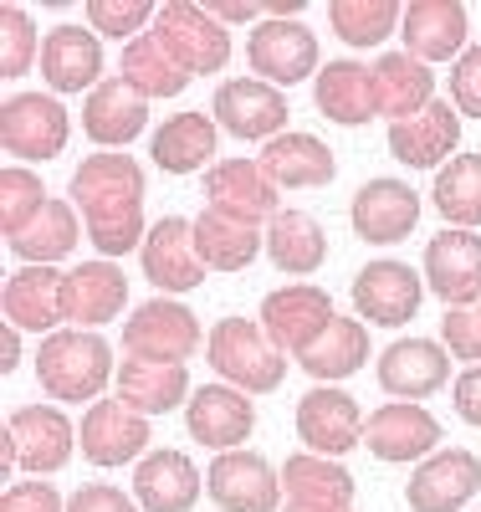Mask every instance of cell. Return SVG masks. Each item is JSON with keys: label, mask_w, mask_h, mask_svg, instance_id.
<instances>
[{"label": "cell", "mask_w": 481, "mask_h": 512, "mask_svg": "<svg viewBox=\"0 0 481 512\" xmlns=\"http://www.w3.org/2000/svg\"><path fill=\"white\" fill-rule=\"evenodd\" d=\"M267 256L287 277H313L328 262V231L308 210H282V216L267 221Z\"/></svg>", "instance_id": "37"}, {"label": "cell", "mask_w": 481, "mask_h": 512, "mask_svg": "<svg viewBox=\"0 0 481 512\" xmlns=\"http://www.w3.org/2000/svg\"><path fill=\"white\" fill-rule=\"evenodd\" d=\"M62 292H67V272H57V267H21V272L6 277L0 308H6V323L16 333H57V323L67 318Z\"/></svg>", "instance_id": "28"}, {"label": "cell", "mask_w": 481, "mask_h": 512, "mask_svg": "<svg viewBox=\"0 0 481 512\" xmlns=\"http://www.w3.org/2000/svg\"><path fill=\"white\" fill-rule=\"evenodd\" d=\"M41 77L52 93H93L103 82V36L93 26H52L41 41Z\"/></svg>", "instance_id": "21"}, {"label": "cell", "mask_w": 481, "mask_h": 512, "mask_svg": "<svg viewBox=\"0 0 481 512\" xmlns=\"http://www.w3.org/2000/svg\"><path fill=\"white\" fill-rule=\"evenodd\" d=\"M154 41L190 77H210V72L231 67V31L215 21L205 6H190V0H169V6H159Z\"/></svg>", "instance_id": "4"}, {"label": "cell", "mask_w": 481, "mask_h": 512, "mask_svg": "<svg viewBox=\"0 0 481 512\" xmlns=\"http://www.w3.org/2000/svg\"><path fill=\"white\" fill-rule=\"evenodd\" d=\"M139 267H144V277H149L164 297L195 292V287L205 282V272H210V267L200 262V251H195V221H185V216L154 221L149 236H144V246H139Z\"/></svg>", "instance_id": "17"}, {"label": "cell", "mask_w": 481, "mask_h": 512, "mask_svg": "<svg viewBox=\"0 0 481 512\" xmlns=\"http://www.w3.org/2000/svg\"><path fill=\"white\" fill-rule=\"evenodd\" d=\"M451 103L461 118H481V41L461 52V62L451 67Z\"/></svg>", "instance_id": "47"}, {"label": "cell", "mask_w": 481, "mask_h": 512, "mask_svg": "<svg viewBox=\"0 0 481 512\" xmlns=\"http://www.w3.org/2000/svg\"><path fill=\"white\" fill-rule=\"evenodd\" d=\"M195 251L210 272H246L261 251H267V231L261 226H246V221H231L221 210H200L195 216Z\"/></svg>", "instance_id": "36"}, {"label": "cell", "mask_w": 481, "mask_h": 512, "mask_svg": "<svg viewBox=\"0 0 481 512\" xmlns=\"http://www.w3.org/2000/svg\"><path fill=\"white\" fill-rule=\"evenodd\" d=\"M41 26L31 21V11L21 6H0V77H21L31 67H41Z\"/></svg>", "instance_id": "44"}, {"label": "cell", "mask_w": 481, "mask_h": 512, "mask_svg": "<svg viewBox=\"0 0 481 512\" xmlns=\"http://www.w3.org/2000/svg\"><path fill=\"white\" fill-rule=\"evenodd\" d=\"M215 144H221V123L210 113H169L149 134V159L164 175H195L215 164Z\"/></svg>", "instance_id": "29"}, {"label": "cell", "mask_w": 481, "mask_h": 512, "mask_svg": "<svg viewBox=\"0 0 481 512\" xmlns=\"http://www.w3.org/2000/svg\"><path fill=\"white\" fill-rule=\"evenodd\" d=\"M425 287L446 308L476 303L481 297V236L446 226L441 236L425 241Z\"/></svg>", "instance_id": "23"}, {"label": "cell", "mask_w": 481, "mask_h": 512, "mask_svg": "<svg viewBox=\"0 0 481 512\" xmlns=\"http://www.w3.org/2000/svg\"><path fill=\"white\" fill-rule=\"evenodd\" d=\"M405 21V6H395V0H333L328 6V26L333 36L343 41V47H379V41L389 36Z\"/></svg>", "instance_id": "42"}, {"label": "cell", "mask_w": 481, "mask_h": 512, "mask_svg": "<svg viewBox=\"0 0 481 512\" xmlns=\"http://www.w3.org/2000/svg\"><path fill=\"white\" fill-rule=\"evenodd\" d=\"M256 159L272 175L277 190H318V185H333V175H338L333 149L318 134H292V128L277 134Z\"/></svg>", "instance_id": "33"}, {"label": "cell", "mask_w": 481, "mask_h": 512, "mask_svg": "<svg viewBox=\"0 0 481 512\" xmlns=\"http://www.w3.org/2000/svg\"><path fill=\"white\" fill-rule=\"evenodd\" d=\"M144 190L149 175L134 154H87L72 169V205L87 226V241L98 246V256L118 262V256L139 251L149 226H144Z\"/></svg>", "instance_id": "1"}, {"label": "cell", "mask_w": 481, "mask_h": 512, "mask_svg": "<svg viewBox=\"0 0 481 512\" xmlns=\"http://www.w3.org/2000/svg\"><path fill=\"white\" fill-rule=\"evenodd\" d=\"M200 349V318L174 303V297H149L123 318V354L154 359V364H185Z\"/></svg>", "instance_id": "5"}, {"label": "cell", "mask_w": 481, "mask_h": 512, "mask_svg": "<svg viewBox=\"0 0 481 512\" xmlns=\"http://www.w3.org/2000/svg\"><path fill=\"white\" fill-rule=\"evenodd\" d=\"M0 512H67V502L52 482H11L0 492Z\"/></svg>", "instance_id": "48"}, {"label": "cell", "mask_w": 481, "mask_h": 512, "mask_svg": "<svg viewBox=\"0 0 481 512\" xmlns=\"http://www.w3.org/2000/svg\"><path fill=\"white\" fill-rule=\"evenodd\" d=\"M6 431H11V441H16L21 472H31V477L62 472V466L72 461V451H82L77 425L67 420L62 405H21V410L6 420Z\"/></svg>", "instance_id": "18"}, {"label": "cell", "mask_w": 481, "mask_h": 512, "mask_svg": "<svg viewBox=\"0 0 481 512\" xmlns=\"http://www.w3.org/2000/svg\"><path fill=\"white\" fill-rule=\"evenodd\" d=\"M451 400H456V415L481 431V364H471V369L451 384Z\"/></svg>", "instance_id": "50"}, {"label": "cell", "mask_w": 481, "mask_h": 512, "mask_svg": "<svg viewBox=\"0 0 481 512\" xmlns=\"http://www.w3.org/2000/svg\"><path fill=\"white\" fill-rule=\"evenodd\" d=\"M205 492V472L174 446H154L134 466V502L144 512H190Z\"/></svg>", "instance_id": "25"}, {"label": "cell", "mask_w": 481, "mask_h": 512, "mask_svg": "<svg viewBox=\"0 0 481 512\" xmlns=\"http://www.w3.org/2000/svg\"><path fill=\"white\" fill-rule=\"evenodd\" d=\"M441 344L451 349V359H471L481 364V297L461 308H446L441 318Z\"/></svg>", "instance_id": "46"}, {"label": "cell", "mask_w": 481, "mask_h": 512, "mask_svg": "<svg viewBox=\"0 0 481 512\" xmlns=\"http://www.w3.org/2000/svg\"><path fill=\"white\" fill-rule=\"evenodd\" d=\"M77 441H82V456L93 466H139L149 456V415L128 410L118 395L113 400H93L77 425Z\"/></svg>", "instance_id": "13"}, {"label": "cell", "mask_w": 481, "mask_h": 512, "mask_svg": "<svg viewBox=\"0 0 481 512\" xmlns=\"http://www.w3.org/2000/svg\"><path fill=\"white\" fill-rule=\"evenodd\" d=\"M72 139V118L57 93H16L0 108V149L16 154L21 164L57 159Z\"/></svg>", "instance_id": "6"}, {"label": "cell", "mask_w": 481, "mask_h": 512, "mask_svg": "<svg viewBox=\"0 0 481 512\" xmlns=\"http://www.w3.org/2000/svg\"><path fill=\"white\" fill-rule=\"evenodd\" d=\"M297 364L308 369L313 379H323V384H338L348 374H359L369 364V328H364V318H333L318 344L308 354H297Z\"/></svg>", "instance_id": "40"}, {"label": "cell", "mask_w": 481, "mask_h": 512, "mask_svg": "<svg viewBox=\"0 0 481 512\" xmlns=\"http://www.w3.org/2000/svg\"><path fill=\"white\" fill-rule=\"evenodd\" d=\"M67 323L77 328H98L108 318H118L128 308V277L118 272V262L108 256H93V262H77L67 272V292H62Z\"/></svg>", "instance_id": "30"}, {"label": "cell", "mask_w": 481, "mask_h": 512, "mask_svg": "<svg viewBox=\"0 0 481 512\" xmlns=\"http://www.w3.org/2000/svg\"><path fill=\"white\" fill-rule=\"evenodd\" d=\"M118 77H123L134 93H144L149 103H154V98H180V93L190 88V72L159 47L154 31H144L139 41H128V47H123V57H118Z\"/></svg>", "instance_id": "39"}, {"label": "cell", "mask_w": 481, "mask_h": 512, "mask_svg": "<svg viewBox=\"0 0 481 512\" xmlns=\"http://www.w3.org/2000/svg\"><path fill=\"white\" fill-rule=\"evenodd\" d=\"M354 236L369 246H395L405 236H415L420 226V190H410L405 180H369L354 205H348Z\"/></svg>", "instance_id": "22"}, {"label": "cell", "mask_w": 481, "mask_h": 512, "mask_svg": "<svg viewBox=\"0 0 481 512\" xmlns=\"http://www.w3.org/2000/svg\"><path fill=\"white\" fill-rule=\"evenodd\" d=\"M364 410L354 395H343L338 384H318L297 400V441L308 446L313 456H348L354 446H364Z\"/></svg>", "instance_id": "11"}, {"label": "cell", "mask_w": 481, "mask_h": 512, "mask_svg": "<svg viewBox=\"0 0 481 512\" xmlns=\"http://www.w3.org/2000/svg\"><path fill=\"white\" fill-rule=\"evenodd\" d=\"M246 62L261 82H272V88H292V82H308L318 67V36L302 26V21H256L251 41H246Z\"/></svg>", "instance_id": "12"}, {"label": "cell", "mask_w": 481, "mask_h": 512, "mask_svg": "<svg viewBox=\"0 0 481 512\" xmlns=\"http://www.w3.org/2000/svg\"><path fill=\"white\" fill-rule=\"evenodd\" d=\"M205 205L246 226H267L272 216H282V195L272 175L261 169V159H241V154L215 159L205 169Z\"/></svg>", "instance_id": "10"}, {"label": "cell", "mask_w": 481, "mask_h": 512, "mask_svg": "<svg viewBox=\"0 0 481 512\" xmlns=\"http://www.w3.org/2000/svg\"><path fill=\"white\" fill-rule=\"evenodd\" d=\"M82 236H87V226H82V216H77V205L52 195L47 210H41V216H36L16 241H6V246L21 256V267H57Z\"/></svg>", "instance_id": "38"}, {"label": "cell", "mask_w": 481, "mask_h": 512, "mask_svg": "<svg viewBox=\"0 0 481 512\" xmlns=\"http://www.w3.org/2000/svg\"><path fill=\"white\" fill-rule=\"evenodd\" d=\"M313 103L328 123H343V128H364L379 103H374V67L354 62V57H338L328 62L318 77H313Z\"/></svg>", "instance_id": "32"}, {"label": "cell", "mask_w": 481, "mask_h": 512, "mask_svg": "<svg viewBox=\"0 0 481 512\" xmlns=\"http://www.w3.org/2000/svg\"><path fill=\"white\" fill-rule=\"evenodd\" d=\"M16 364H21V333H16V328L6 323V359H0V369H6V374H11Z\"/></svg>", "instance_id": "52"}, {"label": "cell", "mask_w": 481, "mask_h": 512, "mask_svg": "<svg viewBox=\"0 0 481 512\" xmlns=\"http://www.w3.org/2000/svg\"><path fill=\"white\" fill-rule=\"evenodd\" d=\"M113 395L139 410V415H169L190 405V374L185 364H154V359H118V379H113Z\"/></svg>", "instance_id": "31"}, {"label": "cell", "mask_w": 481, "mask_h": 512, "mask_svg": "<svg viewBox=\"0 0 481 512\" xmlns=\"http://www.w3.org/2000/svg\"><path fill=\"white\" fill-rule=\"evenodd\" d=\"M466 31H471V16L461 0H415V6H405V21H400L405 52L425 67L435 62L456 67L466 52Z\"/></svg>", "instance_id": "24"}, {"label": "cell", "mask_w": 481, "mask_h": 512, "mask_svg": "<svg viewBox=\"0 0 481 512\" xmlns=\"http://www.w3.org/2000/svg\"><path fill=\"white\" fill-rule=\"evenodd\" d=\"M149 128V98L134 93L123 77H103L82 103V134L98 149H123Z\"/></svg>", "instance_id": "27"}, {"label": "cell", "mask_w": 481, "mask_h": 512, "mask_svg": "<svg viewBox=\"0 0 481 512\" xmlns=\"http://www.w3.org/2000/svg\"><path fill=\"white\" fill-rule=\"evenodd\" d=\"M374 67V103L389 123H405L435 103V72L415 62L410 52H384Z\"/></svg>", "instance_id": "34"}, {"label": "cell", "mask_w": 481, "mask_h": 512, "mask_svg": "<svg viewBox=\"0 0 481 512\" xmlns=\"http://www.w3.org/2000/svg\"><path fill=\"white\" fill-rule=\"evenodd\" d=\"M210 113L241 144H272L277 134H287V118H292L282 88H272V82H261V77L221 82L215 98H210Z\"/></svg>", "instance_id": "8"}, {"label": "cell", "mask_w": 481, "mask_h": 512, "mask_svg": "<svg viewBox=\"0 0 481 512\" xmlns=\"http://www.w3.org/2000/svg\"><path fill=\"white\" fill-rule=\"evenodd\" d=\"M282 492L297 507H328V512H354V472H343L338 461L297 451L282 461Z\"/></svg>", "instance_id": "35"}, {"label": "cell", "mask_w": 481, "mask_h": 512, "mask_svg": "<svg viewBox=\"0 0 481 512\" xmlns=\"http://www.w3.org/2000/svg\"><path fill=\"white\" fill-rule=\"evenodd\" d=\"M205 492L221 512H282V466H272L261 451H221L205 472Z\"/></svg>", "instance_id": "7"}, {"label": "cell", "mask_w": 481, "mask_h": 512, "mask_svg": "<svg viewBox=\"0 0 481 512\" xmlns=\"http://www.w3.org/2000/svg\"><path fill=\"white\" fill-rule=\"evenodd\" d=\"M47 185H41L36 169L26 164H6L0 169V231H6V241H16L41 210H47Z\"/></svg>", "instance_id": "43"}, {"label": "cell", "mask_w": 481, "mask_h": 512, "mask_svg": "<svg viewBox=\"0 0 481 512\" xmlns=\"http://www.w3.org/2000/svg\"><path fill=\"white\" fill-rule=\"evenodd\" d=\"M205 11H210L215 21H221V26H241V21H256L267 6H246V0H236V6H231V0H210Z\"/></svg>", "instance_id": "51"}, {"label": "cell", "mask_w": 481, "mask_h": 512, "mask_svg": "<svg viewBox=\"0 0 481 512\" xmlns=\"http://www.w3.org/2000/svg\"><path fill=\"white\" fill-rule=\"evenodd\" d=\"M451 384V349L435 338H395L379 354V390L395 400H425Z\"/></svg>", "instance_id": "20"}, {"label": "cell", "mask_w": 481, "mask_h": 512, "mask_svg": "<svg viewBox=\"0 0 481 512\" xmlns=\"http://www.w3.org/2000/svg\"><path fill=\"white\" fill-rule=\"evenodd\" d=\"M425 303V277L395 256H379V262L359 267L354 277V313L364 323H379V328H405Z\"/></svg>", "instance_id": "14"}, {"label": "cell", "mask_w": 481, "mask_h": 512, "mask_svg": "<svg viewBox=\"0 0 481 512\" xmlns=\"http://www.w3.org/2000/svg\"><path fill=\"white\" fill-rule=\"evenodd\" d=\"M333 318H338L333 297L313 282H287V287H272L261 297V333H267L282 354H308L328 333Z\"/></svg>", "instance_id": "9"}, {"label": "cell", "mask_w": 481, "mask_h": 512, "mask_svg": "<svg viewBox=\"0 0 481 512\" xmlns=\"http://www.w3.org/2000/svg\"><path fill=\"white\" fill-rule=\"evenodd\" d=\"M441 420H435L425 405L415 400H389L379 405L369 420H364V446L379 456V461H425L441 451Z\"/></svg>", "instance_id": "19"}, {"label": "cell", "mask_w": 481, "mask_h": 512, "mask_svg": "<svg viewBox=\"0 0 481 512\" xmlns=\"http://www.w3.org/2000/svg\"><path fill=\"white\" fill-rule=\"evenodd\" d=\"M461 149V113L456 103L435 98L425 113L405 118V123H389V154H395L405 169H435V164H451Z\"/></svg>", "instance_id": "26"}, {"label": "cell", "mask_w": 481, "mask_h": 512, "mask_svg": "<svg viewBox=\"0 0 481 512\" xmlns=\"http://www.w3.org/2000/svg\"><path fill=\"white\" fill-rule=\"evenodd\" d=\"M185 431H190V441L210 446L215 456L241 451V441H251V431H256V405L236 384H221V379L200 384L185 405Z\"/></svg>", "instance_id": "16"}, {"label": "cell", "mask_w": 481, "mask_h": 512, "mask_svg": "<svg viewBox=\"0 0 481 512\" xmlns=\"http://www.w3.org/2000/svg\"><path fill=\"white\" fill-rule=\"evenodd\" d=\"M87 26H93L98 36H113V41H139L144 26L159 16V6H149V0H87Z\"/></svg>", "instance_id": "45"}, {"label": "cell", "mask_w": 481, "mask_h": 512, "mask_svg": "<svg viewBox=\"0 0 481 512\" xmlns=\"http://www.w3.org/2000/svg\"><path fill=\"white\" fill-rule=\"evenodd\" d=\"M67 512H144L128 492H118L113 482H87L67 497Z\"/></svg>", "instance_id": "49"}, {"label": "cell", "mask_w": 481, "mask_h": 512, "mask_svg": "<svg viewBox=\"0 0 481 512\" xmlns=\"http://www.w3.org/2000/svg\"><path fill=\"white\" fill-rule=\"evenodd\" d=\"M205 359H210L215 379L236 384L246 395H272L287 379V354L251 318H221L215 323L210 338H205Z\"/></svg>", "instance_id": "3"}, {"label": "cell", "mask_w": 481, "mask_h": 512, "mask_svg": "<svg viewBox=\"0 0 481 512\" xmlns=\"http://www.w3.org/2000/svg\"><path fill=\"white\" fill-rule=\"evenodd\" d=\"M108 379H118L113 349L108 338L93 328H57L41 338L36 349V384L47 390L52 400H98L108 390Z\"/></svg>", "instance_id": "2"}, {"label": "cell", "mask_w": 481, "mask_h": 512, "mask_svg": "<svg viewBox=\"0 0 481 512\" xmlns=\"http://www.w3.org/2000/svg\"><path fill=\"white\" fill-rule=\"evenodd\" d=\"M476 492H481V461L466 446H441L405 482L410 512H466V502Z\"/></svg>", "instance_id": "15"}, {"label": "cell", "mask_w": 481, "mask_h": 512, "mask_svg": "<svg viewBox=\"0 0 481 512\" xmlns=\"http://www.w3.org/2000/svg\"><path fill=\"white\" fill-rule=\"evenodd\" d=\"M282 512H328V507H297V502H287Z\"/></svg>", "instance_id": "53"}, {"label": "cell", "mask_w": 481, "mask_h": 512, "mask_svg": "<svg viewBox=\"0 0 481 512\" xmlns=\"http://www.w3.org/2000/svg\"><path fill=\"white\" fill-rule=\"evenodd\" d=\"M430 200L456 231H476L481 226V154H456L441 175H435Z\"/></svg>", "instance_id": "41"}]
</instances>
